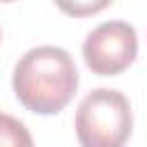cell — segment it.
Returning a JSON list of instances; mask_svg holds the SVG:
<instances>
[{"mask_svg":"<svg viewBox=\"0 0 147 147\" xmlns=\"http://www.w3.org/2000/svg\"><path fill=\"white\" fill-rule=\"evenodd\" d=\"M78 90V71L71 55L57 46L30 48L14 67V94L32 113H60Z\"/></svg>","mask_w":147,"mask_h":147,"instance_id":"cell-1","label":"cell"},{"mask_svg":"<svg viewBox=\"0 0 147 147\" xmlns=\"http://www.w3.org/2000/svg\"><path fill=\"white\" fill-rule=\"evenodd\" d=\"M133 129L129 99L108 87L92 90L76 110V136L80 147H124Z\"/></svg>","mask_w":147,"mask_h":147,"instance_id":"cell-2","label":"cell"},{"mask_svg":"<svg viewBox=\"0 0 147 147\" xmlns=\"http://www.w3.org/2000/svg\"><path fill=\"white\" fill-rule=\"evenodd\" d=\"M138 55L136 28L126 21H106L83 41V57L92 74L117 76Z\"/></svg>","mask_w":147,"mask_h":147,"instance_id":"cell-3","label":"cell"},{"mask_svg":"<svg viewBox=\"0 0 147 147\" xmlns=\"http://www.w3.org/2000/svg\"><path fill=\"white\" fill-rule=\"evenodd\" d=\"M0 147H34L28 126L7 113H0Z\"/></svg>","mask_w":147,"mask_h":147,"instance_id":"cell-4","label":"cell"},{"mask_svg":"<svg viewBox=\"0 0 147 147\" xmlns=\"http://www.w3.org/2000/svg\"><path fill=\"white\" fill-rule=\"evenodd\" d=\"M113 0H55V5L60 7V11H64L67 16L74 18H83V16H92L103 11Z\"/></svg>","mask_w":147,"mask_h":147,"instance_id":"cell-5","label":"cell"},{"mask_svg":"<svg viewBox=\"0 0 147 147\" xmlns=\"http://www.w3.org/2000/svg\"><path fill=\"white\" fill-rule=\"evenodd\" d=\"M0 2H14V0H0Z\"/></svg>","mask_w":147,"mask_h":147,"instance_id":"cell-6","label":"cell"}]
</instances>
